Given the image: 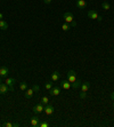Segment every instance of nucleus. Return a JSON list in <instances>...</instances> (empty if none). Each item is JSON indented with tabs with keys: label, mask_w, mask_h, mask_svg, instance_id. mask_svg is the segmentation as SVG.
Returning <instances> with one entry per match:
<instances>
[{
	"label": "nucleus",
	"mask_w": 114,
	"mask_h": 127,
	"mask_svg": "<svg viewBox=\"0 0 114 127\" xmlns=\"http://www.w3.org/2000/svg\"><path fill=\"white\" fill-rule=\"evenodd\" d=\"M39 124H40V120L37 116H34V117H32L31 119H30V125H31L32 127H38Z\"/></svg>",
	"instance_id": "obj_7"
},
{
	"label": "nucleus",
	"mask_w": 114,
	"mask_h": 127,
	"mask_svg": "<svg viewBox=\"0 0 114 127\" xmlns=\"http://www.w3.org/2000/svg\"><path fill=\"white\" fill-rule=\"evenodd\" d=\"M9 73V69L7 67H1L0 68V77H6Z\"/></svg>",
	"instance_id": "obj_9"
},
{
	"label": "nucleus",
	"mask_w": 114,
	"mask_h": 127,
	"mask_svg": "<svg viewBox=\"0 0 114 127\" xmlns=\"http://www.w3.org/2000/svg\"><path fill=\"white\" fill-rule=\"evenodd\" d=\"M86 96H87V93H86V92H81V94H80V97H81V99H85Z\"/></svg>",
	"instance_id": "obj_26"
},
{
	"label": "nucleus",
	"mask_w": 114,
	"mask_h": 127,
	"mask_svg": "<svg viewBox=\"0 0 114 127\" xmlns=\"http://www.w3.org/2000/svg\"><path fill=\"white\" fill-rule=\"evenodd\" d=\"M51 1H52V0H43V2H45V3H50Z\"/></svg>",
	"instance_id": "obj_27"
},
{
	"label": "nucleus",
	"mask_w": 114,
	"mask_h": 127,
	"mask_svg": "<svg viewBox=\"0 0 114 127\" xmlns=\"http://www.w3.org/2000/svg\"><path fill=\"white\" fill-rule=\"evenodd\" d=\"M0 29H1V30H7V29H8V24H7L6 21L0 20Z\"/></svg>",
	"instance_id": "obj_16"
},
{
	"label": "nucleus",
	"mask_w": 114,
	"mask_h": 127,
	"mask_svg": "<svg viewBox=\"0 0 114 127\" xmlns=\"http://www.w3.org/2000/svg\"><path fill=\"white\" fill-rule=\"evenodd\" d=\"M9 92V87L6 84H0V94H7Z\"/></svg>",
	"instance_id": "obj_10"
},
{
	"label": "nucleus",
	"mask_w": 114,
	"mask_h": 127,
	"mask_svg": "<svg viewBox=\"0 0 114 127\" xmlns=\"http://www.w3.org/2000/svg\"><path fill=\"white\" fill-rule=\"evenodd\" d=\"M43 111H45V104H42L41 102L36 104V105L33 107V112H34V113H41Z\"/></svg>",
	"instance_id": "obj_4"
},
{
	"label": "nucleus",
	"mask_w": 114,
	"mask_h": 127,
	"mask_svg": "<svg viewBox=\"0 0 114 127\" xmlns=\"http://www.w3.org/2000/svg\"><path fill=\"white\" fill-rule=\"evenodd\" d=\"M113 108H114V102H113Z\"/></svg>",
	"instance_id": "obj_31"
},
{
	"label": "nucleus",
	"mask_w": 114,
	"mask_h": 127,
	"mask_svg": "<svg viewBox=\"0 0 114 127\" xmlns=\"http://www.w3.org/2000/svg\"><path fill=\"white\" fill-rule=\"evenodd\" d=\"M76 73H75V71H73V70H70L67 72V80L71 83V85L73 84V83H75L76 81Z\"/></svg>",
	"instance_id": "obj_3"
},
{
	"label": "nucleus",
	"mask_w": 114,
	"mask_h": 127,
	"mask_svg": "<svg viewBox=\"0 0 114 127\" xmlns=\"http://www.w3.org/2000/svg\"><path fill=\"white\" fill-rule=\"evenodd\" d=\"M90 83L89 81H86V83H81V90L82 92H88L89 88H90Z\"/></svg>",
	"instance_id": "obj_11"
},
{
	"label": "nucleus",
	"mask_w": 114,
	"mask_h": 127,
	"mask_svg": "<svg viewBox=\"0 0 114 127\" xmlns=\"http://www.w3.org/2000/svg\"><path fill=\"white\" fill-rule=\"evenodd\" d=\"M32 88H33V90H34V92H39V90H40V87L38 86V85H34Z\"/></svg>",
	"instance_id": "obj_25"
},
{
	"label": "nucleus",
	"mask_w": 114,
	"mask_h": 127,
	"mask_svg": "<svg viewBox=\"0 0 114 127\" xmlns=\"http://www.w3.org/2000/svg\"><path fill=\"white\" fill-rule=\"evenodd\" d=\"M63 18H64V21H65V23L71 24V27H75V25H76V22L74 21V16H73V14H72L71 12H66V13H64Z\"/></svg>",
	"instance_id": "obj_1"
},
{
	"label": "nucleus",
	"mask_w": 114,
	"mask_h": 127,
	"mask_svg": "<svg viewBox=\"0 0 114 127\" xmlns=\"http://www.w3.org/2000/svg\"><path fill=\"white\" fill-rule=\"evenodd\" d=\"M49 94L51 95V96H57L61 94V89H59L58 87H52L51 89L49 90Z\"/></svg>",
	"instance_id": "obj_8"
},
{
	"label": "nucleus",
	"mask_w": 114,
	"mask_h": 127,
	"mask_svg": "<svg viewBox=\"0 0 114 127\" xmlns=\"http://www.w3.org/2000/svg\"><path fill=\"white\" fill-rule=\"evenodd\" d=\"M2 126H5V127H18L20 124H17V123L16 124H14V123H9V121H8V123H5Z\"/></svg>",
	"instance_id": "obj_17"
},
{
	"label": "nucleus",
	"mask_w": 114,
	"mask_h": 127,
	"mask_svg": "<svg viewBox=\"0 0 114 127\" xmlns=\"http://www.w3.org/2000/svg\"><path fill=\"white\" fill-rule=\"evenodd\" d=\"M41 103L42 104H45V105H47V104L49 103V99H48V96H42L41 97Z\"/></svg>",
	"instance_id": "obj_21"
},
{
	"label": "nucleus",
	"mask_w": 114,
	"mask_h": 127,
	"mask_svg": "<svg viewBox=\"0 0 114 127\" xmlns=\"http://www.w3.org/2000/svg\"><path fill=\"white\" fill-rule=\"evenodd\" d=\"M0 84H2V80H1V77H0Z\"/></svg>",
	"instance_id": "obj_30"
},
{
	"label": "nucleus",
	"mask_w": 114,
	"mask_h": 127,
	"mask_svg": "<svg viewBox=\"0 0 114 127\" xmlns=\"http://www.w3.org/2000/svg\"><path fill=\"white\" fill-rule=\"evenodd\" d=\"M20 89L22 90V92H25V90L27 89V84H26L25 81L21 83V85H20Z\"/></svg>",
	"instance_id": "obj_18"
},
{
	"label": "nucleus",
	"mask_w": 114,
	"mask_h": 127,
	"mask_svg": "<svg viewBox=\"0 0 114 127\" xmlns=\"http://www.w3.org/2000/svg\"><path fill=\"white\" fill-rule=\"evenodd\" d=\"M49 124L47 123V121H42V123H40L39 124V127H48Z\"/></svg>",
	"instance_id": "obj_24"
},
{
	"label": "nucleus",
	"mask_w": 114,
	"mask_h": 127,
	"mask_svg": "<svg viewBox=\"0 0 114 127\" xmlns=\"http://www.w3.org/2000/svg\"><path fill=\"white\" fill-rule=\"evenodd\" d=\"M45 88L49 92V90H50V89L52 88V83H50V81H48V83H46V84H45Z\"/></svg>",
	"instance_id": "obj_23"
},
{
	"label": "nucleus",
	"mask_w": 114,
	"mask_h": 127,
	"mask_svg": "<svg viewBox=\"0 0 114 127\" xmlns=\"http://www.w3.org/2000/svg\"><path fill=\"white\" fill-rule=\"evenodd\" d=\"M76 7L80 9L85 8V7H87V1L86 0H76Z\"/></svg>",
	"instance_id": "obj_12"
},
{
	"label": "nucleus",
	"mask_w": 114,
	"mask_h": 127,
	"mask_svg": "<svg viewBox=\"0 0 114 127\" xmlns=\"http://www.w3.org/2000/svg\"><path fill=\"white\" fill-rule=\"evenodd\" d=\"M61 86H62L64 89L67 90V89H70V88H71V83H70L68 80H63L62 83H61Z\"/></svg>",
	"instance_id": "obj_15"
},
{
	"label": "nucleus",
	"mask_w": 114,
	"mask_h": 127,
	"mask_svg": "<svg viewBox=\"0 0 114 127\" xmlns=\"http://www.w3.org/2000/svg\"><path fill=\"white\" fill-rule=\"evenodd\" d=\"M70 29H71V27H70V24H68V23H64L62 25V30L63 31H68Z\"/></svg>",
	"instance_id": "obj_22"
},
{
	"label": "nucleus",
	"mask_w": 114,
	"mask_h": 127,
	"mask_svg": "<svg viewBox=\"0 0 114 127\" xmlns=\"http://www.w3.org/2000/svg\"><path fill=\"white\" fill-rule=\"evenodd\" d=\"M101 7H103V9L104 10H108L110 8H111V5H110L107 1H104V2L101 3Z\"/></svg>",
	"instance_id": "obj_19"
},
{
	"label": "nucleus",
	"mask_w": 114,
	"mask_h": 127,
	"mask_svg": "<svg viewBox=\"0 0 114 127\" xmlns=\"http://www.w3.org/2000/svg\"><path fill=\"white\" fill-rule=\"evenodd\" d=\"M111 97H112V101L114 102V92H112V94H111Z\"/></svg>",
	"instance_id": "obj_28"
},
{
	"label": "nucleus",
	"mask_w": 114,
	"mask_h": 127,
	"mask_svg": "<svg viewBox=\"0 0 114 127\" xmlns=\"http://www.w3.org/2000/svg\"><path fill=\"white\" fill-rule=\"evenodd\" d=\"M33 94H34V90H33V88H30V89H26L25 92H24V95H25L26 99H31V97L33 96Z\"/></svg>",
	"instance_id": "obj_13"
},
{
	"label": "nucleus",
	"mask_w": 114,
	"mask_h": 127,
	"mask_svg": "<svg viewBox=\"0 0 114 127\" xmlns=\"http://www.w3.org/2000/svg\"><path fill=\"white\" fill-rule=\"evenodd\" d=\"M43 112H45L47 116H51V114L54 113V107H52L51 104L48 103V104H47V105L45 107V111H43Z\"/></svg>",
	"instance_id": "obj_6"
},
{
	"label": "nucleus",
	"mask_w": 114,
	"mask_h": 127,
	"mask_svg": "<svg viewBox=\"0 0 114 127\" xmlns=\"http://www.w3.org/2000/svg\"><path fill=\"white\" fill-rule=\"evenodd\" d=\"M80 86H81V81L79 80V79H76V81L71 85V87H72V88H74V89H75V88H78V87H80Z\"/></svg>",
	"instance_id": "obj_20"
},
{
	"label": "nucleus",
	"mask_w": 114,
	"mask_h": 127,
	"mask_svg": "<svg viewBox=\"0 0 114 127\" xmlns=\"http://www.w3.org/2000/svg\"><path fill=\"white\" fill-rule=\"evenodd\" d=\"M2 18H3V14L0 13V20H2Z\"/></svg>",
	"instance_id": "obj_29"
},
{
	"label": "nucleus",
	"mask_w": 114,
	"mask_h": 127,
	"mask_svg": "<svg viewBox=\"0 0 114 127\" xmlns=\"http://www.w3.org/2000/svg\"><path fill=\"white\" fill-rule=\"evenodd\" d=\"M59 78H61V74L58 71H54L51 73V81H57L59 80Z\"/></svg>",
	"instance_id": "obj_14"
},
{
	"label": "nucleus",
	"mask_w": 114,
	"mask_h": 127,
	"mask_svg": "<svg viewBox=\"0 0 114 127\" xmlns=\"http://www.w3.org/2000/svg\"><path fill=\"white\" fill-rule=\"evenodd\" d=\"M15 78H7L5 84L9 87V92H14V84H15Z\"/></svg>",
	"instance_id": "obj_5"
},
{
	"label": "nucleus",
	"mask_w": 114,
	"mask_h": 127,
	"mask_svg": "<svg viewBox=\"0 0 114 127\" xmlns=\"http://www.w3.org/2000/svg\"><path fill=\"white\" fill-rule=\"evenodd\" d=\"M88 17L89 18H92V20H97V21H99V22L103 21V17H101V15H98V13L97 12H95V10H89Z\"/></svg>",
	"instance_id": "obj_2"
}]
</instances>
